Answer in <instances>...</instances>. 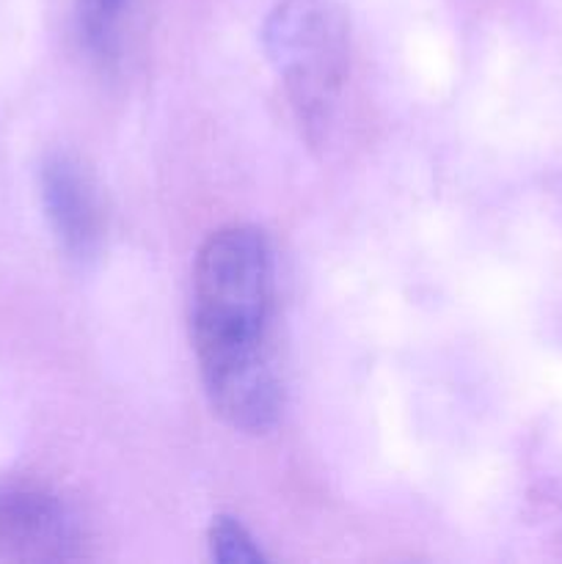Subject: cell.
Segmentation results:
<instances>
[{
  "mask_svg": "<svg viewBox=\"0 0 562 564\" xmlns=\"http://www.w3.org/2000/svg\"><path fill=\"white\" fill-rule=\"evenodd\" d=\"M273 253L253 226L213 231L193 268V350L213 411L264 433L281 411L273 339Z\"/></svg>",
  "mask_w": 562,
  "mask_h": 564,
  "instance_id": "1",
  "label": "cell"
},
{
  "mask_svg": "<svg viewBox=\"0 0 562 564\" xmlns=\"http://www.w3.org/2000/svg\"><path fill=\"white\" fill-rule=\"evenodd\" d=\"M345 28L331 0H281L268 44L306 124H323L345 66Z\"/></svg>",
  "mask_w": 562,
  "mask_h": 564,
  "instance_id": "2",
  "label": "cell"
},
{
  "mask_svg": "<svg viewBox=\"0 0 562 564\" xmlns=\"http://www.w3.org/2000/svg\"><path fill=\"white\" fill-rule=\"evenodd\" d=\"M69 534V518L53 496L25 488L0 490V554L20 560L61 556Z\"/></svg>",
  "mask_w": 562,
  "mask_h": 564,
  "instance_id": "3",
  "label": "cell"
},
{
  "mask_svg": "<svg viewBox=\"0 0 562 564\" xmlns=\"http://www.w3.org/2000/svg\"><path fill=\"white\" fill-rule=\"evenodd\" d=\"M42 196L50 224L66 251L88 253L99 240V207L80 165L53 158L42 171Z\"/></svg>",
  "mask_w": 562,
  "mask_h": 564,
  "instance_id": "4",
  "label": "cell"
},
{
  "mask_svg": "<svg viewBox=\"0 0 562 564\" xmlns=\"http://www.w3.org/2000/svg\"><path fill=\"white\" fill-rule=\"evenodd\" d=\"M127 0H77V20L88 47L99 55H108L116 44L121 14Z\"/></svg>",
  "mask_w": 562,
  "mask_h": 564,
  "instance_id": "5",
  "label": "cell"
},
{
  "mask_svg": "<svg viewBox=\"0 0 562 564\" xmlns=\"http://www.w3.org/2000/svg\"><path fill=\"white\" fill-rule=\"evenodd\" d=\"M209 551L220 564H253L262 562V551L253 545L251 534L235 518H215L209 527Z\"/></svg>",
  "mask_w": 562,
  "mask_h": 564,
  "instance_id": "6",
  "label": "cell"
}]
</instances>
